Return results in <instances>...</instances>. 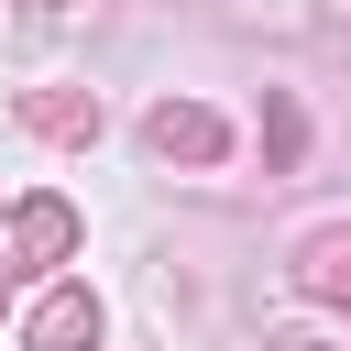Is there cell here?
Returning <instances> with one entry per match:
<instances>
[{
    "label": "cell",
    "mask_w": 351,
    "mask_h": 351,
    "mask_svg": "<svg viewBox=\"0 0 351 351\" xmlns=\"http://www.w3.org/2000/svg\"><path fill=\"white\" fill-rule=\"evenodd\" d=\"M143 143H154L165 165H219V154H230V121L197 110V99H165V110L143 121Z\"/></svg>",
    "instance_id": "1"
},
{
    "label": "cell",
    "mask_w": 351,
    "mask_h": 351,
    "mask_svg": "<svg viewBox=\"0 0 351 351\" xmlns=\"http://www.w3.org/2000/svg\"><path fill=\"white\" fill-rule=\"evenodd\" d=\"M66 252H77V208H66V197H22V208H11V263L44 274V263H66Z\"/></svg>",
    "instance_id": "2"
},
{
    "label": "cell",
    "mask_w": 351,
    "mask_h": 351,
    "mask_svg": "<svg viewBox=\"0 0 351 351\" xmlns=\"http://www.w3.org/2000/svg\"><path fill=\"white\" fill-rule=\"evenodd\" d=\"M33 351H99V296L88 285H55L33 307Z\"/></svg>",
    "instance_id": "3"
},
{
    "label": "cell",
    "mask_w": 351,
    "mask_h": 351,
    "mask_svg": "<svg viewBox=\"0 0 351 351\" xmlns=\"http://www.w3.org/2000/svg\"><path fill=\"white\" fill-rule=\"evenodd\" d=\"M22 121H33L44 143H88V132H99V99H88V88H33Z\"/></svg>",
    "instance_id": "4"
},
{
    "label": "cell",
    "mask_w": 351,
    "mask_h": 351,
    "mask_svg": "<svg viewBox=\"0 0 351 351\" xmlns=\"http://www.w3.org/2000/svg\"><path fill=\"white\" fill-rule=\"evenodd\" d=\"M296 285L329 296V307H351V230H318V241L296 252Z\"/></svg>",
    "instance_id": "5"
},
{
    "label": "cell",
    "mask_w": 351,
    "mask_h": 351,
    "mask_svg": "<svg viewBox=\"0 0 351 351\" xmlns=\"http://www.w3.org/2000/svg\"><path fill=\"white\" fill-rule=\"evenodd\" d=\"M11 285H22V263H11V241H0V296H11Z\"/></svg>",
    "instance_id": "6"
},
{
    "label": "cell",
    "mask_w": 351,
    "mask_h": 351,
    "mask_svg": "<svg viewBox=\"0 0 351 351\" xmlns=\"http://www.w3.org/2000/svg\"><path fill=\"white\" fill-rule=\"evenodd\" d=\"M274 351H329V340H274Z\"/></svg>",
    "instance_id": "7"
}]
</instances>
